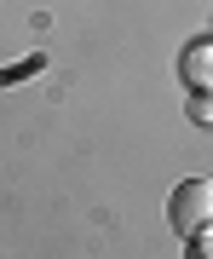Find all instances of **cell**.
Listing matches in <instances>:
<instances>
[{
    "label": "cell",
    "mask_w": 213,
    "mask_h": 259,
    "mask_svg": "<svg viewBox=\"0 0 213 259\" xmlns=\"http://www.w3.org/2000/svg\"><path fill=\"white\" fill-rule=\"evenodd\" d=\"M213 225V179H185V185H173L167 196V231L179 236H196Z\"/></svg>",
    "instance_id": "6da1fadb"
},
{
    "label": "cell",
    "mask_w": 213,
    "mask_h": 259,
    "mask_svg": "<svg viewBox=\"0 0 213 259\" xmlns=\"http://www.w3.org/2000/svg\"><path fill=\"white\" fill-rule=\"evenodd\" d=\"M179 81H185L190 93H213V35L179 47Z\"/></svg>",
    "instance_id": "7a4b0ae2"
},
{
    "label": "cell",
    "mask_w": 213,
    "mask_h": 259,
    "mask_svg": "<svg viewBox=\"0 0 213 259\" xmlns=\"http://www.w3.org/2000/svg\"><path fill=\"white\" fill-rule=\"evenodd\" d=\"M185 115L196 121V127H213V93H190L185 98Z\"/></svg>",
    "instance_id": "3957f363"
},
{
    "label": "cell",
    "mask_w": 213,
    "mask_h": 259,
    "mask_svg": "<svg viewBox=\"0 0 213 259\" xmlns=\"http://www.w3.org/2000/svg\"><path fill=\"white\" fill-rule=\"evenodd\" d=\"M185 259H213V225L196 231V236H185Z\"/></svg>",
    "instance_id": "277c9868"
}]
</instances>
